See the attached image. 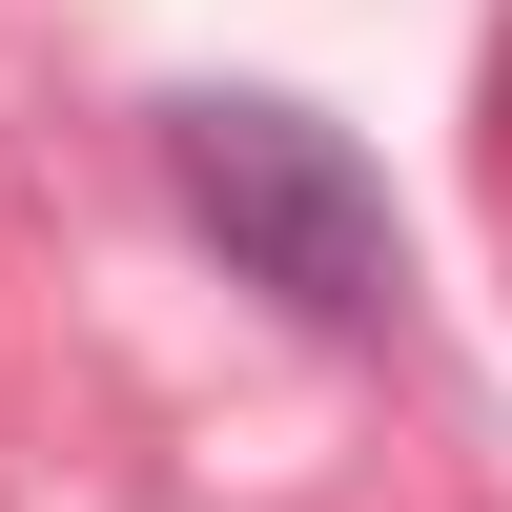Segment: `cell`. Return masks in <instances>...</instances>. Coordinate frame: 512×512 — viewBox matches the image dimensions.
Here are the masks:
<instances>
[{
    "instance_id": "cell-1",
    "label": "cell",
    "mask_w": 512,
    "mask_h": 512,
    "mask_svg": "<svg viewBox=\"0 0 512 512\" xmlns=\"http://www.w3.org/2000/svg\"><path fill=\"white\" fill-rule=\"evenodd\" d=\"M164 185H185V226L226 246V287H267L287 328H390L410 308V205L390 164L349 144V123L267 103V82H205V103H164Z\"/></svg>"
}]
</instances>
